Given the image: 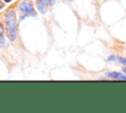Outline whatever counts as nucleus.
Listing matches in <instances>:
<instances>
[{
	"instance_id": "obj_5",
	"label": "nucleus",
	"mask_w": 126,
	"mask_h": 113,
	"mask_svg": "<svg viewBox=\"0 0 126 113\" xmlns=\"http://www.w3.org/2000/svg\"><path fill=\"white\" fill-rule=\"evenodd\" d=\"M36 7H37V10H38L40 13H42V14L46 13V7H47V6L44 5L42 2L36 0Z\"/></svg>"
},
{
	"instance_id": "obj_2",
	"label": "nucleus",
	"mask_w": 126,
	"mask_h": 113,
	"mask_svg": "<svg viewBox=\"0 0 126 113\" xmlns=\"http://www.w3.org/2000/svg\"><path fill=\"white\" fill-rule=\"evenodd\" d=\"M20 10H21L22 12L28 14V15H31V16H33V17L36 16V13H35V11L33 10V7H32V3H31L30 1H29V2H28V1L23 2V3L20 5Z\"/></svg>"
},
{
	"instance_id": "obj_1",
	"label": "nucleus",
	"mask_w": 126,
	"mask_h": 113,
	"mask_svg": "<svg viewBox=\"0 0 126 113\" xmlns=\"http://www.w3.org/2000/svg\"><path fill=\"white\" fill-rule=\"evenodd\" d=\"M6 20V28H7V35L11 41H14L17 37V20L16 14L14 11L7 12L5 16Z\"/></svg>"
},
{
	"instance_id": "obj_9",
	"label": "nucleus",
	"mask_w": 126,
	"mask_h": 113,
	"mask_svg": "<svg viewBox=\"0 0 126 113\" xmlns=\"http://www.w3.org/2000/svg\"><path fill=\"white\" fill-rule=\"evenodd\" d=\"M2 7H3V4H2L1 2H0V8H2Z\"/></svg>"
},
{
	"instance_id": "obj_6",
	"label": "nucleus",
	"mask_w": 126,
	"mask_h": 113,
	"mask_svg": "<svg viewBox=\"0 0 126 113\" xmlns=\"http://www.w3.org/2000/svg\"><path fill=\"white\" fill-rule=\"evenodd\" d=\"M5 46V38H4V28L3 26L0 24V47Z\"/></svg>"
},
{
	"instance_id": "obj_3",
	"label": "nucleus",
	"mask_w": 126,
	"mask_h": 113,
	"mask_svg": "<svg viewBox=\"0 0 126 113\" xmlns=\"http://www.w3.org/2000/svg\"><path fill=\"white\" fill-rule=\"evenodd\" d=\"M106 76L113 79V80H119V81H126V76H124L123 74H120L118 72H108L106 73Z\"/></svg>"
},
{
	"instance_id": "obj_8",
	"label": "nucleus",
	"mask_w": 126,
	"mask_h": 113,
	"mask_svg": "<svg viewBox=\"0 0 126 113\" xmlns=\"http://www.w3.org/2000/svg\"><path fill=\"white\" fill-rule=\"evenodd\" d=\"M122 71H123L124 73H126V67H125V68H122Z\"/></svg>"
},
{
	"instance_id": "obj_4",
	"label": "nucleus",
	"mask_w": 126,
	"mask_h": 113,
	"mask_svg": "<svg viewBox=\"0 0 126 113\" xmlns=\"http://www.w3.org/2000/svg\"><path fill=\"white\" fill-rule=\"evenodd\" d=\"M109 61H115V62H118V63H121L123 65L126 66V58H121V57H116V56H110L108 58Z\"/></svg>"
},
{
	"instance_id": "obj_7",
	"label": "nucleus",
	"mask_w": 126,
	"mask_h": 113,
	"mask_svg": "<svg viewBox=\"0 0 126 113\" xmlns=\"http://www.w3.org/2000/svg\"><path fill=\"white\" fill-rule=\"evenodd\" d=\"M38 1L42 2L46 6H52V5L55 4V0H38Z\"/></svg>"
},
{
	"instance_id": "obj_10",
	"label": "nucleus",
	"mask_w": 126,
	"mask_h": 113,
	"mask_svg": "<svg viewBox=\"0 0 126 113\" xmlns=\"http://www.w3.org/2000/svg\"><path fill=\"white\" fill-rule=\"evenodd\" d=\"M5 2H10V1H12V0H4Z\"/></svg>"
}]
</instances>
